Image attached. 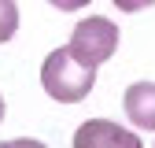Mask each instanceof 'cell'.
<instances>
[{
    "label": "cell",
    "instance_id": "1",
    "mask_svg": "<svg viewBox=\"0 0 155 148\" xmlns=\"http://www.w3.org/2000/svg\"><path fill=\"white\" fill-rule=\"evenodd\" d=\"M41 85L52 100L59 104H78L89 96V89L96 85V67L81 63L70 48H55L48 52V59L41 67Z\"/></svg>",
    "mask_w": 155,
    "mask_h": 148
},
{
    "label": "cell",
    "instance_id": "2",
    "mask_svg": "<svg viewBox=\"0 0 155 148\" xmlns=\"http://www.w3.org/2000/svg\"><path fill=\"white\" fill-rule=\"evenodd\" d=\"M67 48L81 63L100 67V63H107L114 56V48H118V26H114L111 18H104V15H89V18H81V22L74 26Z\"/></svg>",
    "mask_w": 155,
    "mask_h": 148
},
{
    "label": "cell",
    "instance_id": "3",
    "mask_svg": "<svg viewBox=\"0 0 155 148\" xmlns=\"http://www.w3.org/2000/svg\"><path fill=\"white\" fill-rule=\"evenodd\" d=\"M74 148H144L133 130L111 119H89L74 130Z\"/></svg>",
    "mask_w": 155,
    "mask_h": 148
},
{
    "label": "cell",
    "instance_id": "4",
    "mask_svg": "<svg viewBox=\"0 0 155 148\" xmlns=\"http://www.w3.org/2000/svg\"><path fill=\"white\" fill-rule=\"evenodd\" d=\"M122 104H126V119L137 130H155V82H133Z\"/></svg>",
    "mask_w": 155,
    "mask_h": 148
},
{
    "label": "cell",
    "instance_id": "5",
    "mask_svg": "<svg viewBox=\"0 0 155 148\" xmlns=\"http://www.w3.org/2000/svg\"><path fill=\"white\" fill-rule=\"evenodd\" d=\"M18 30V8H15V0H0V45L11 41Z\"/></svg>",
    "mask_w": 155,
    "mask_h": 148
},
{
    "label": "cell",
    "instance_id": "6",
    "mask_svg": "<svg viewBox=\"0 0 155 148\" xmlns=\"http://www.w3.org/2000/svg\"><path fill=\"white\" fill-rule=\"evenodd\" d=\"M111 4L118 8V11H144V8L155 4V0H111Z\"/></svg>",
    "mask_w": 155,
    "mask_h": 148
},
{
    "label": "cell",
    "instance_id": "7",
    "mask_svg": "<svg viewBox=\"0 0 155 148\" xmlns=\"http://www.w3.org/2000/svg\"><path fill=\"white\" fill-rule=\"evenodd\" d=\"M0 148H45V144L33 141V137H15V141H4Z\"/></svg>",
    "mask_w": 155,
    "mask_h": 148
},
{
    "label": "cell",
    "instance_id": "8",
    "mask_svg": "<svg viewBox=\"0 0 155 148\" xmlns=\"http://www.w3.org/2000/svg\"><path fill=\"white\" fill-rule=\"evenodd\" d=\"M48 4H55L59 11H78V8H85L89 0H48Z\"/></svg>",
    "mask_w": 155,
    "mask_h": 148
},
{
    "label": "cell",
    "instance_id": "9",
    "mask_svg": "<svg viewBox=\"0 0 155 148\" xmlns=\"http://www.w3.org/2000/svg\"><path fill=\"white\" fill-rule=\"evenodd\" d=\"M0 122H4V96H0Z\"/></svg>",
    "mask_w": 155,
    "mask_h": 148
}]
</instances>
